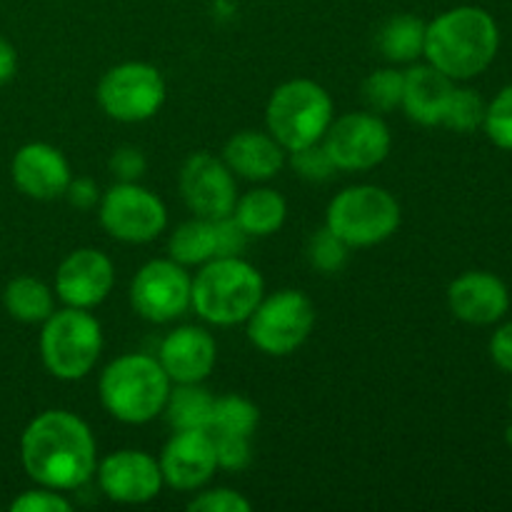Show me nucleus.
Segmentation results:
<instances>
[{
	"instance_id": "obj_1",
	"label": "nucleus",
	"mask_w": 512,
	"mask_h": 512,
	"mask_svg": "<svg viewBox=\"0 0 512 512\" xmlns=\"http://www.w3.org/2000/svg\"><path fill=\"white\" fill-rule=\"evenodd\" d=\"M20 460L30 480L60 493L85 485L98 468L93 433L68 410H48L30 420L20 438Z\"/></svg>"
},
{
	"instance_id": "obj_2",
	"label": "nucleus",
	"mask_w": 512,
	"mask_h": 512,
	"mask_svg": "<svg viewBox=\"0 0 512 512\" xmlns=\"http://www.w3.org/2000/svg\"><path fill=\"white\" fill-rule=\"evenodd\" d=\"M498 25L475 5H460L438 15L425 30V58L453 80L475 78L498 53Z\"/></svg>"
},
{
	"instance_id": "obj_3",
	"label": "nucleus",
	"mask_w": 512,
	"mask_h": 512,
	"mask_svg": "<svg viewBox=\"0 0 512 512\" xmlns=\"http://www.w3.org/2000/svg\"><path fill=\"white\" fill-rule=\"evenodd\" d=\"M170 385L173 383L158 360L130 353L113 360L100 375V400L120 423L143 425L163 413Z\"/></svg>"
},
{
	"instance_id": "obj_4",
	"label": "nucleus",
	"mask_w": 512,
	"mask_h": 512,
	"mask_svg": "<svg viewBox=\"0 0 512 512\" xmlns=\"http://www.w3.org/2000/svg\"><path fill=\"white\" fill-rule=\"evenodd\" d=\"M265 283L258 270L238 255L213 258L195 275L190 305L213 325H235L250 318L263 300Z\"/></svg>"
},
{
	"instance_id": "obj_5",
	"label": "nucleus",
	"mask_w": 512,
	"mask_h": 512,
	"mask_svg": "<svg viewBox=\"0 0 512 512\" xmlns=\"http://www.w3.org/2000/svg\"><path fill=\"white\" fill-rule=\"evenodd\" d=\"M268 133L285 150H300L323 140L333 123V100L313 80H288L273 90L265 108Z\"/></svg>"
},
{
	"instance_id": "obj_6",
	"label": "nucleus",
	"mask_w": 512,
	"mask_h": 512,
	"mask_svg": "<svg viewBox=\"0 0 512 512\" xmlns=\"http://www.w3.org/2000/svg\"><path fill=\"white\" fill-rule=\"evenodd\" d=\"M103 350L100 323L83 308H65L50 315L40 333V355L50 375L80 380L95 368Z\"/></svg>"
},
{
	"instance_id": "obj_7",
	"label": "nucleus",
	"mask_w": 512,
	"mask_h": 512,
	"mask_svg": "<svg viewBox=\"0 0 512 512\" xmlns=\"http://www.w3.org/2000/svg\"><path fill=\"white\" fill-rule=\"evenodd\" d=\"M400 205L378 185H353L335 195L328 205L325 228L343 238L350 248H370L398 230Z\"/></svg>"
},
{
	"instance_id": "obj_8",
	"label": "nucleus",
	"mask_w": 512,
	"mask_h": 512,
	"mask_svg": "<svg viewBox=\"0 0 512 512\" xmlns=\"http://www.w3.org/2000/svg\"><path fill=\"white\" fill-rule=\"evenodd\" d=\"M315 308L300 290H278L263 298L248 318V338L265 355H290L308 340Z\"/></svg>"
},
{
	"instance_id": "obj_9",
	"label": "nucleus",
	"mask_w": 512,
	"mask_h": 512,
	"mask_svg": "<svg viewBox=\"0 0 512 512\" xmlns=\"http://www.w3.org/2000/svg\"><path fill=\"white\" fill-rule=\"evenodd\" d=\"M98 103L120 123H140L163 108L165 80L148 63L115 65L100 78Z\"/></svg>"
},
{
	"instance_id": "obj_10",
	"label": "nucleus",
	"mask_w": 512,
	"mask_h": 512,
	"mask_svg": "<svg viewBox=\"0 0 512 512\" xmlns=\"http://www.w3.org/2000/svg\"><path fill=\"white\" fill-rule=\"evenodd\" d=\"M390 130L375 113H348L330 123L323 148L335 170H370L390 153Z\"/></svg>"
},
{
	"instance_id": "obj_11",
	"label": "nucleus",
	"mask_w": 512,
	"mask_h": 512,
	"mask_svg": "<svg viewBox=\"0 0 512 512\" xmlns=\"http://www.w3.org/2000/svg\"><path fill=\"white\" fill-rule=\"evenodd\" d=\"M100 223L123 243H150L168 225V213L160 198L135 183L113 185L100 198Z\"/></svg>"
},
{
	"instance_id": "obj_12",
	"label": "nucleus",
	"mask_w": 512,
	"mask_h": 512,
	"mask_svg": "<svg viewBox=\"0 0 512 512\" xmlns=\"http://www.w3.org/2000/svg\"><path fill=\"white\" fill-rule=\"evenodd\" d=\"M193 278L180 263L170 260H150L130 285V303L135 313L150 323H170L190 308Z\"/></svg>"
},
{
	"instance_id": "obj_13",
	"label": "nucleus",
	"mask_w": 512,
	"mask_h": 512,
	"mask_svg": "<svg viewBox=\"0 0 512 512\" xmlns=\"http://www.w3.org/2000/svg\"><path fill=\"white\" fill-rule=\"evenodd\" d=\"M180 193L198 218H225L233 213L238 188L233 170L210 153H195L180 170Z\"/></svg>"
},
{
	"instance_id": "obj_14",
	"label": "nucleus",
	"mask_w": 512,
	"mask_h": 512,
	"mask_svg": "<svg viewBox=\"0 0 512 512\" xmlns=\"http://www.w3.org/2000/svg\"><path fill=\"white\" fill-rule=\"evenodd\" d=\"M100 490L115 503L140 505L158 498L163 488V470L155 458L140 450H120L98 465Z\"/></svg>"
},
{
	"instance_id": "obj_15",
	"label": "nucleus",
	"mask_w": 512,
	"mask_h": 512,
	"mask_svg": "<svg viewBox=\"0 0 512 512\" xmlns=\"http://www.w3.org/2000/svg\"><path fill=\"white\" fill-rule=\"evenodd\" d=\"M115 283V268L105 253L95 248L73 250L55 273V293L70 308H93L103 303Z\"/></svg>"
},
{
	"instance_id": "obj_16",
	"label": "nucleus",
	"mask_w": 512,
	"mask_h": 512,
	"mask_svg": "<svg viewBox=\"0 0 512 512\" xmlns=\"http://www.w3.org/2000/svg\"><path fill=\"white\" fill-rule=\"evenodd\" d=\"M158 463L163 470V483L175 490L200 488L218 468L215 445L205 430H175Z\"/></svg>"
},
{
	"instance_id": "obj_17",
	"label": "nucleus",
	"mask_w": 512,
	"mask_h": 512,
	"mask_svg": "<svg viewBox=\"0 0 512 512\" xmlns=\"http://www.w3.org/2000/svg\"><path fill=\"white\" fill-rule=\"evenodd\" d=\"M70 180V165L58 148L48 143H28L13 158V183L20 193L35 200H55L65 195Z\"/></svg>"
},
{
	"instance_id": "obj_18",
	"label": "nucleus",
	"mask_w": 512,
	"mask_h": 512,
	"mask_svg": "<svg viewBox=\"0 0 512 512\" xmlns=\"http://www.w3.org/2000/svg\"><path fill=\"white\" fill-rule=\"evenodd\" d=\"M218 348L208 330L185 325L165 335L160 343L158 363L168 373L170 383H203L215 368Z\"/></svg>"
},
{
	"instance_id": "obj_19",
	"label": "nucleus",
	"mask_w": 512,
	"mask_h": 512,
	"mask_svg": "<svg viewBox=\"0 0 512 512\" xmlns=\"http://www.w3.org/2000/svg\"><path fill=\"white\" fill-rule=\"evenodd\" d=\"M448 303L455 318L470 325H490L508 313L510 295L503 280L493 273H465L450 285Z\"/></svg>"
},
{
	"instance_id": "obj_20",
	"label": "nucleus",
	"mask_w": 512,
	"mask_h": 512,
	"mask_svg": "<svg viewBox=\"0 0 512 512\" xmlns=\"http://www.w3.org/2000/svg\"><path fill=\"white\" fill-rule=\"evenodd\" d=\"M453 90V78L440 73L435 65H415V68L405 70L403 100H400V105H403L408 118L415 120V123L440 125Z\"/></svg>"
},
{
	"instance_id": "obj_21",
	"label": "nucleus",
	"mask_w": 512,
	"mask_h": 512,
	"mask_svg": "<svg viewBox=\"0 0 512 512\" xmlns=\"http://www.w3.org/2000/svg\"><path fill=\"white\" fill-rule=\"evenodd\" d=\"M223 163L248 180H270L285 165V148L270 133L243 130L225 143Z\"/></svg>"
},
{
	"instance_id": "obj_22",
	"label": "nucleus",
	"mask_w": 512,
	"mask_h": 512,
	"mask_svg": "<svg viewBox=\"0 0 512 512\" xmlns=\"http://www.w3.org/2000/svg\"><path fill=\"white\" fill-rule=\"evenodd\" d=\"M285 215H288V205L283 195L270 188L250 190L243 198L235 200L233 208V218L238 220L240 228L255 238L278 233L285 223Z\"/></svg>"
},
{
	"instance_id": "obj_23",
	"label": "nucleus",
	"mask_w": 512,
	"mask_h": 512,
	"mask_svg": "<svg viewBox=\"0 0 512 512\" xmlns=\"http://www.w3.org/2000/svg\"><path fill=\"white\" fill-rule=\"evenodd\" d=\"M425 30L428 25L415 15H393L378 30V48L390 63H410L425 53Z\"/></svg>"
},
{
	"instance_id": "obj_24",
	"label": "nucleus",
	"mask_w": 512,
	"mask_h": 512,
	"mask_svg": "<svg viewBox=\"0 0 512 512\" xmlns=\"http://www.w3.org/2000/svg\"><path fill=\"white\" fill-rule=\"evenodd\" d=\"M3 303L20 323H45L53 315V293L43 280L30 275H20L5 285Z\"/></svg>"
},
{
	"instance_id": "obj_25",
	"label": "nucleus",
	"mask_w": 512,
	"mask_h": 512,
	"mask_svg": "<svg viewBox=\"0 0 512 512\" xmlns=\"http://www.w3.org/2000/svg\"><path fill=\"white\" fill-rule=\"evenodd\" d=\"M258 408L248 398L240 395H223L215 398L213 410H210L205 433L210 438H253L258 428Z\"/></svg>"
},
{
	"instance_id": "obj_26",
	"label": "nucleus",
	"mask_w": 512,
	"mask_h": 512,
	"mask_svg": "<svg viewBox=\"0 0 512 512\" xmlns=\"http://www.w3.org/2000/svg\"><path fill=\"white\" fill-rule=\"evenodd\" d=\"M170 258L180 265H205L218 258L215 220L195 218L180 225L170 238Z\"/></svg>"
},
{
	"instance_id": "obj_27",
	"label": "nucleus",
	"mask_w": 512,
	"mask_h": 512,
	"mask_svg": "<svg viewBox=\"0 0 512 512\" xmlns=\"http://www.w3.org/2000/svg\"><path fill=\"white\" fill-rule=\"evenodd\" d=\"M213 403L215 398L200 383H178L175 390L170 388L163 413L175 430H205Z\"/></svg>"
},
{
	"instance_id": "obj_28",
	"label": "nucleus",
	"mask_w": 512,
	"mask_h": 512,
	"mask_svg": "<svg viewBox=\"0 0 512 512\" xmlns=\"http://www.w3.org/2000/svg\"><path fill=\"white\" fill-rule=\"evenodd\" d=\"M403 85H405V73L395 68H383L375 70L365 78L363 83V98L370 105V110H378V113H388V110L398 108L400 100H403Z\"/></svg>"
},
{
	"instance_id": "obj_29",
	"label": "nucleus",
	"mask_w": 512,
	"mask_h": 512,
	"mask_svg": "<svg viewBox=\"0 0 512 512\" xmlns=\"http://www.w3.org/2000/svg\"><path fill=\"white\" fill-rule=\"evenodd\" d=\"M485 120V105L480 100V95L475 90L468 88H455L453 95L448 100V108H445L443 123L448 125L455 133H470L478 125H483Z\"/></svg>"
},
{
	"instance_id": "obj_30",
	"label": "nucleus",
	"mask_w": 512,
	"mask_h": 512,
	"mask_svg": "<svg viewBox=\"0 0 512 512\" xmlns=\"http://www.w3.org/2000/svg\"><path fill=\"white\" fill-rule=\"evenodd\" d=\"M350 245L333 233L330 228L318 230L308 243V258L323 273H340L348 263Z\"/></svg>"
},
{
	"instance_id": "obj_31",
	"label": "nucleus",
	"mask_w": 512,
	"mask_h": 512,
	"mask_svg": "<svg viewBox=\"0 0 512 512\" xmlns=\"http://www.w3.org/2000/svg\"><path fill=\"white\" fill-rule=\"evenodd\" d=\"M483 123L498 148L512 150V85L500 90L498 98L485 108Z\"/></svg>"
},
{
	"instance_id": "obj_32",
	"label": "nucleus",
	"mask_w": 512,
	"mask_h": 512,
	"mask_svg": "<svg viewBox=\"0 0 512 512\" xmlns=\"http://www.w3.org/2000/svg\"><path fill=\"white\" fill-rule=\"evenodd\" d=\"M293 168L300 178L305 180H328L330 173L335 170V165L330 163L328 153H325L323 145H308V148L293 150Z\"/></svg>"
},
{
	"instance_id": "obj_33",
	"label": "nucleus",
	"mask_w": 512,
	"mask_h": 512,
	"mask_svg": "<svg viewBox=\"0 0 512 512\" xmlns=\"http://www.w3.org/2000/svg\"><path fill=\"white\" fill-rule=\"evenodd\" d=\"M10 510L13 512H68L70 503L60 495V490L43 488L40 485L38 490H25L23 495L10 503Z\"/></svg>"
},
{
	"instance_id": "obj_34",
	"label": "nucleus",
	"mask_w": 512,
	"mask_h": 512,
	"mask_svg": "<svg viewBox=\"0 0 512 512\" xmlns=\"http://www.w3.org/2000/svg\"><path fill=\"white\" fill-rule=\"evenodd\" d=\"M190 510L198 512H248L250 503L235 490H208V493L198 495L193 503L188 505Z\"/></svg>"
},
{
	"instance_id": "obj_35",
	"label": "nucleus",
	"mask_w": 512,
	"mask_h": 512,
	"mask_svg": "<svg viewBox=\"0 0 512 512\" xmlns=\"http://www.w3.org/2000/svg\"><path fill=\"white\" fill-rule=\"evenodd\" d=\"M215 240H218V258H230V255L243 253L248 233L240 228V223L230 213L225 218H215Z\"/></svg>"
},
{
	"instance_id": "obj_36",
	"label": "nucleus",
	"mask_w": 512,
	"mask_h": 512,
	"mask_svg": "<svg viewBox=\"0 0 512 512\" xmlns=\"http://www.w3.org/2000/svg\"><path fill=\"white\" fill-rule=\"evenodd\" d=\"M215 445L218 468L243 470L250 463V440L248 438H210Z\"/></svg>"
},
{
	"instance_id": "obj_37",
	"label": "nucleus",
	"mask_w": 512,
	"mask_h": 512,
	"mask_svg": "<svg viewBox=\"0 0 512 512\" xmlns=\"http://www.w3.org/2000/svg\"><path fill=\"white\" fill-rule=\"evenodd\" d=\"M145 155L138 148H120L110 158V170L120 178V183H135L145 173Z\"/></svg>"
},
{
	"instance_id": "obj_38",
	"label": "nucleus",
	"mask_w": 512,
	"mask_h": 512,
	"mask_svg": "<svg viewBox=\"0 0 512 512\" xmlns=\"http://www.w3.org/2000/svg\"><path fill=\"white\" fill-rule=\"evenodd\" d=\"M65 198H68L70 205H75V208L90 210L100 200L98 185L90 178H75L70 180L68 190H65Z\"/></svg>"
},
{
	"instance_id": "obj_39",
	"label": "nucleus",
	"mask_w": 512,
	"mask_h": 512,
	"mask_svg": "<svg viewBox=\"0 0 512 512\" xmlns=\"http://www.w3.org/2000/svg\"><path fill=\"white\" fill-rule=\"evenodd\" d=\"M490 355L498 363V368H503L505 373H512V323L503 325L493 335V340H490Z\"/></svg>"
},
{
	"instance_id": "obj_40",
	"label": "nucleus",
	"mask_w": 512,
	"mask_h": 512,
	"mask_svg": "<svg viewBox=\"0 0 512 512\" xmlns=\"http://www.w3.org/2000/svg\"><path fill=\"white\" fill-rule=\"evenodd\" d=\"M15 70H18V55H15L13 45L0 35V85L8 83Z\"/></svg>"
}]
</instances>
